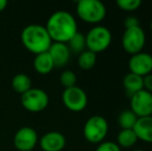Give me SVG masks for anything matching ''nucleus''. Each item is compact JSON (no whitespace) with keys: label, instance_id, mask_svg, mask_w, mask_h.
<instances>
[{"label":"nucleus","instance_id":"12","mask_svg":"<svg viewBox=\"0 0 152 151\" xmlns=\"http://www.w3.org/2000/svg\"><path fill=\"white\" fill-rule=\"evenodd\" d=\"M42 151H62L66 145V139L60 131H48L38 139Z\"/></svg>","mask_w":152,"mask_h":151},{"label":"nucleus","instance_id":"21","mask_svg":"<svg viewBox=\"0 0 152 151\" xmlns=\"http://www.w3.org/2000/svg\"><path fill=\"white\" fill-rule=\"evenodd\" d=\"M137 120H138V117L130 110L121 112L118 116V124L122 129H132Z\"/></svg>","mask_w":152,"mask_h":151},{"label":"nucleus","instance_id":"13","mask_svg":"<svg viewBox=\"0 0 152 151\" xmlns=\"http://www.w3.org/2000/svg\"><path fill=\"white\" fill-rule=\"evenodd\" d=\"M50 54L55 67H63L68 63L70 58V51L67 44L62 42H53L49 49Z\"/></svg>","mask_w":152,"mask_h":151},{"label":"nucleus","instance_id":"9","mask_svg":"<svg viewBox=\"0 0 152 151\" xmlns=\"http://www.w3.org/2000/svg\"><path fill=\"white\" fill-rule=\"evenodd\" d=\"M130 111L138 118L152 116V93L142 89L130 96Z\"/></svg>","mask_w":152,"mask_h":151},{"label":"nucleus","instance_id":"1","mask_svg":"<svg viewBox=\"0 0 152 151\" xmlns=\"http://www.w3.org/2000/svg\"><path fill=\"white\" fill-rule=\"evenodd\" d=\"M45 27L53 42L67 44L78 32L76 19L66 10H58L51 15Z\"/></svg>","mask_w":152,"mask_h":151},{"label":"nucleus","instance_id":"25","mask_svg":"<svg viewBox=\"0 0 152 151\" xmlns=\"http://www.w3.org/2000/svg\"><path fill=\"white\" fill-rule=\"evenodd\" d=\"M124 26H125V29L132 28V27L140 26V21H139V19L134 16L126 17V19L124 20Z\"/></svg>","mask_w":152,"mask_h":151},{"label":"nucleus","instance_id":"22","mask_svg":"<svg viewBox=\"0 0 152 151\" xmlns=\"http://www.w3.org/2000/svg\"><path fill=\"white\" fill-rule=\"evenodd\" d=\"M116 4L119 9L123 10V12H132L141 7L142 1L141 0H117Z\"/></svg>","mask_w":152,"mask_h":151},{"label":"nucleus","instance_id":"10","mask_svg":"<svg viewBox=\"0 0 152 151\" xmlns=\"http://www.w3.org/2000/svg\"><path fill=\"white\" fill-rule=\"evenodd\" d=\"M37 143V133L30 126L21 127L14 136V146L18 151H32Z\"/></svg>","mask_w":152,"mask_h":151},{"label":"nucleus","instance_id":"6","mask_svg":"<svg viewBox=\"0 0 152 151\" xmlns=\"http://www.w3.org/2000/svg\"><path fill=\"white\" fill-rule=\"evenodd\" d=\"M121 44L123 50L129 55L143 52L146 44V33L141 26L125 29L121 38Z\"/></svg>","mask_w":152,"mask_h":151},{"label":"nucleus","instance_id":"30","mask_svg":"<svg viewBox=\"0 0 152 151\" xmlns=\"http://www.w3.org/2000/svg\"><path fill=\"white\" fill-rule=\"evenodd\" d=\"M151 151H152V150H151Z\"/></svg>","mask_w":152,"mask_h":151},{"label":"nucleus","instance_id":"14","mask_svg":"<svg viewBox=\"0 0 152 151\" xmlns=\"http://www.w3.org/2000/svg\"><path fill=\"white\" fill-rule=\"evenodd\" d=\"M132 129L138 140L144 143L152 144V116L138 118Z\"/></svg>","mask_w":152,"mask_h":151},{"label":"nucleus","instance_id":"15","mask_svg":"<svg viewBox=\"0 0 152 151\" xmlns=\"http://www.w3.org/2000/svg\"><path fill=\"white\" fill-rule=\"evenodd\" d=\"M33 67L39 75H48L55 69L53 60L48 52L35 55L33 60Z\"/></svg>","mask_w":152,"mask_h":151},{"label":"nucleus","instance_id":"29","mask_svg":"<svg viewBox=\"0 0 152 151\" xmlns=\"http://www.w3.org/2000/svg\"><path fill=\"white\" fill-rule=\"evenodd\" d=\"M132 151H145V150H143V149H134V150H132Z\"/></svg>","mask_w":152,"mask_h":151},{"label":"nucleus","instance_id":"16","mask_svg":"<svg viewBox=\"0 0 152 151\" xmlns=\"http://www.w3.org/2000/svg\"><path fill=\"white\" fill-rule=\"evenodd\" d=\"M123 87L126 93L129 94V96H132V94L143 89V78L134 74L128 73L123 78Z\"/></svg>","mask_w":152,"mask_h":151},{"label":"nucleus","instance_id":"7","mask_svg":"<svg viewBox=\"0 0 152 151\" xmlns=\"http://www.w3.org/2000/svg\"><path fill=\"white\" fill-rule=\"evenodd\" d=\"M48 93L40 88H31L21 95V104L26 111L31 113H39L49 106Z\"/></svg>","mask_w":152,"mask_h":151},{"label":"nucleus","instance_id":"3","mask_svg":"<svg viewBox=\"0 0 152 151\" xmlns=\"http://www.w3.org/2000/svg\"><path fill=\"white\" fill-rule=\"evenodd\" d=\"M77 15L89 24H98L107 16V7L99 0H80L77 2Z\"/></svg>","mask_w":152,"mask_h":151},{"label":"nucleus","instance_id":"17","mask_svg":"<svg viewBox=\"0 0 152 151\" xmlns=\"http://www.w3.org/2000/svg\"><path fill=\"white\" fill-rule=\"evenodd\" d=\"M138 141L134 129H121L117 135L116 144L120 148H132Z\"/></svg>","mask_w":152,"mask_h":151},{"label":"nucleus","instance_id":"20","mask_svg":"<svg viewBox=\"0 0 152 151\" xmlns=\"http://www.w3.org/2000/svg\"><path fill=\"white\" fill-rule=\"evenodd\" d=\"M68 49H69L70 53H76V54H81L84 52L86 49V39H85V35L81 32H77L74 35L70 40L67 42Z\"/></svg>","mask_w":152,"mask_h":151},{"label":"nucleus","instance_id":"8","mask_svg":"<svg viewBox=\"0 0 152 151\" xmlns=\"http://www.w3.org/2000/svg\"><path fill=\"white\" fill-rule=\"evenodd\" d=\"M62 103L67 110L79 113L86 109L88 105V96L81 87L74 86L64 89L62 93Z\"/></svg>","mask_w":152,"mask_h":151},{"label":"nucleus","instance_id":"26","mask_svg":"<svg viewBox=\"0 0 152 151\" xmlns=\"http://www.w3.org/2000/svg\"><path fill=\"white\" fill-rule=\"evenodd\" d=\"M143 89L152 93V74L143 77Z\"/></svg>","mask_w":152,"mask_h":151},{"label":"nucleus","instance_id":"23","mask_svg":"<svg viewBox=\"0 0 152 151\" xmlns=\"http://www.w3.org/2000/svg\"><path fill=\"white\" fill-rule=\"evenodd\" d=\"M60 83L64 88H70V87L77 86V76L72 71H62L60 75Z\"/></svg>","mask_w":152,"mask_h":151},{"label":"nucleus","instance_id":"24","mask_svg":"<svg viewBox=\"0 0 152 151\" xmlns=\"http://www.w3.org/2000/svg\"><path fill=\"white\" fill-rule=\"evenodd\" d=\"M95 151H121V148L116 144V142L104 141L98 144Z\"/></svg>","mask_w":152,"mask_h":151},{"label":"nucleus","instance_id":"19","mask_svg":"<svg viewBox=\"0 0 152 151\" xmlns=\"http://www.w3.org/2000/svg\"><path fill=\"white\" fill-rule=\"evenodd\" d=\"M96 64V54L88 50H85L78 57V65L83 71H89Z\"/></svg>","mask_w":152,"mask_h":151},{"label":"nucleus","instance_id":"18","mask_svg":"<svg viewBox=\"0 0 152 151\" xmlns=\"http://www.w3.org/2000/svg\"><path fill=\"white\" fill-rule=\"evenodd\" d=\"M12 87L15 90V92L19 94H24L25 92L31 89V80L27 75L25 74H18L12 78Z\"/></svg>","mask_w":152,"mask_h":151},{"label":"nucleus","instance_id":"2","mask_svg":"<svg viewBox=\"0 0 152 151\" xmlns=\"http://www.w3.org/2000/svg\"><path fill=\"white\" fill-rule=\"evenodd\" d=\"M23 46L32 54H42L48 52L53 44L46 27L39 24L27 25L21 32Z\"/></svg>","mask_w":152,"mask_h":151},{"label":"nucleus","instance_id":"27","mask_svg":"<svg viewBox=\"0 0 152 151\" xmlns=\"http://www.w3.org/2000/svg\"><path fill=\"white\" fill-rule=\"evenodd\" d=\"M7 6V1L6 0H0V12L4 10Z\"/></svg>","mask_w":152,"mask_h":151},{"label":"nucleus","instance_id":"4","mask_svg":"<svg viewBox=\"0 0 152 151\" xmlns=\"http://www.w3.org/2000/svg\"><path fill=\"white\" fill-rule=\"evenodd\" d=\"M109 133V123L104 117L93 115L86 120L83 127L85 140L91 144H100L104 141Z\"/></svg>","mask_w":152,"mask_h":151},{"label":"nucleus","instance_id":"11","mask_svg":"<svg viewBox=\"0 0 152 151\" xmlns=\"http://www.w3.org/2000/svg\"><path fill=\"white\" fill-rule=\"evenodd\" d=\"M128 69L129 73L142 78L152 74V55L146 52L132 55L128 60Z\"/></svg>","mask_w":152,"mask_h":151},{"label":"nucleus","instance_id":"5","mask_svg":"<svg viewBox=\"0 0 152 151\" xmlns=\"http://www.w3.org/2000/svg\"><path fill=\"white\" fill-rule=\"evenodd\" d=\"M112 32L110 29L102 25H96L92 27L85 35L86 49L94 54L104 52L112 42Z\"/></svg>","mask_w":152,"mask_h":151},{"label":"nucleus","instance_id":"28","mask_svg":"<svg viewBox=\"0 0 152 151\" xmlns=\"http://www.w3.org/2000/svg\"><path fill=\"white\" fill-rule=\"evenodd\" d=\"M150 30H151V32H152V19H151V21H150Z\"/></svg>","mask_w":152,"mask_h":151}]
</instances>
